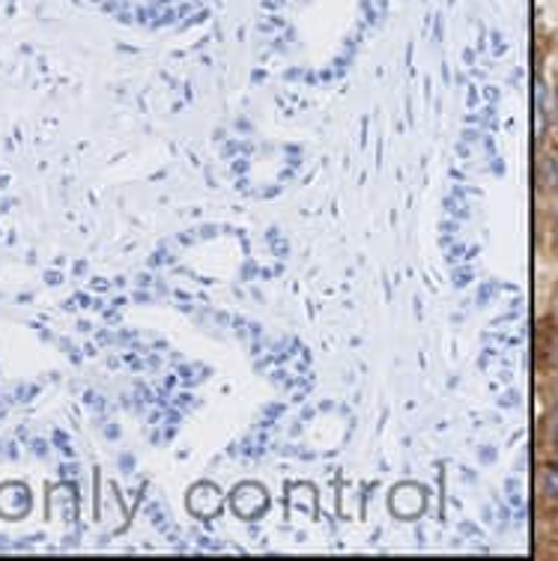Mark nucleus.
Wrapping results in <instances>:
<instances>
[{
	"label": "nucleus",
	"mask_w": 558,
	"mask_h": 561,
	"mask_svg": "<svg viewBox=\"0 0 558 561\" xmlns=\"http://www.w3.org/2000/svg\"><path fill=\"white\" fill-rule=\"evenodd\" d=\"M391 505H395V511L403 514V517H415L421 507H424V496H421L419 490H412V486H403V490H395Z\"/></svg>",
	"instance_id": "obj_1"
},
{
	"label": "nucleus",
	"mask_w": 558,
	"mask_h": 561,
	"mask_svg": "<svg viewBox=\"0 0 558 561\" xmlns=\"http://www.w3.org/2000/svg\"><path fill=\"white\" fill-rule=\"evenodd\" d=\"M547 486H549V493H553V496H558V463L553 466V469H549Z\"/></svg>",
	"instance_id": "obj_2"
},
{
	"label": "nucleus",
	"mask_w": 558,
	"mask_h": 561,
	"mask_svg": "<svg viewBox=\"0 0 558 561\" xmlns=\"http://www.w3.org/2000/svg\"><path fill=\"white\" fill-rule=\"evenodd\" d=\"M556 111H558V93H556Z\"/></svg>",
	"instance_id": "obj_3"
}]
</instances>
